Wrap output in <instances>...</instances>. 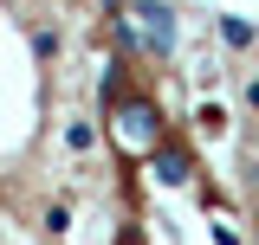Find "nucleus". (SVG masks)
<instances>
[{"label":"nucleus","mask_w":259,"mask_h":245,"mask_svg":"<svg viewBox=\"0 0 259 245\" xmlns=\"http://www.w3.org/2000/svg\"><path fill=\"white\" fill-rule=\"evenodd\" d=\"M104 7H117V0H104Z\"/></svg>","instance_id":"1a4fd4ad"},{"label":"nucleus","mask_w":259,"mask_h":245,"mask_svg":"<svg viewBox=\"0 0 259 245\" xmlns=\"http://www.w3.org/2000/svg\"><path fill=\"white\" fill-rule=\"evenodd\" d=\"M117 122H123V136L136 142V149H156L162 142V116L143 103V97H123V103H117Z\"/></svg>","instance_id":"f257e3e1"},{"label":"nucleus","mask_w":259,"mask_h":245,"mask_svg":"<svg viewBox=\"0 0 259 245\" xmlns=\"http://www.w3.org/2000/svg\"><path fill=\"white\" fill-rule=\"evenodd\" d=\"M32 52H39V58H59V32H52V26H32Z\"/></svg>","instance_id":"423d86ee"},{"label":"nucleus","mask_w":259,"mask_h":245,"mask_svg":"<svg viewBox=\"0 0 259 245\" xmlns=\"http://www.w3.org/2000/svg\"><path fill=\"white\" fill-rule=\"evenodd\" d=\"M194 122H201L207 136H221V129H227V116H221V110H214V103H201V116H194Z\"/></svg>","instance_id":"0eeeda50"},{"label":"nucleus","mask_w":259,"mask_h":245,"mask_svg":"<svg viewBox=\"0 0 259 245\" xmlns=\"http://www.w3.org/2000/svg\"><path fill=\"white\" fill-rule=\"evenodd\" d=\"M65 149L91 155V149H97V129H91V122H71V129H65Z\"/></svg>","instance_id":"39448f33"},{"label":"nucleus","mask_w":259,"mask_h":245,"mask_svg":"<svg viewBox=\"0 0 259 245\" xmlns=\"http://www.w3.org/2000/svg\"><path fill=\"white\" fill-rule=\"evenodd\" d=\"M136 20H143L149 52H175V7L168 0H136Z\"/></svg>","instance_id":"f03ea898"},{"label":"nucleus","mask_w":259,"mask_h":245,"mask_svg":"<svg viewBox=\"0 0 259 245\" xmlns=\"http://www.w3.org/2000/svg\"><path fill=\"white\" fill-rule=\"evenodd\" d=\"M221 39L233 45V52H246V45H253V26H246L240 13H221Z\"/></svg>","instance_id":"20e7f679"},{"label":"nucleus","mask_w":259,"mask_h":245,"mask_svg":"<svg viewBox=\"0 0 259 245\" xmlns=\"http://www.w3.org/2000/svg\"><path fill=\"white\" fill-rule=\"evenodd\" d=\"M149 168H156L162 187H182V181H188V155L175 149V142H156V149H149Z\"/></svg>","instance_id":"7ed1b4c3"},{"label":"nucleus","mask_w":259,"mask_h":245,"mask_svg":"<svg viewBox=\"0 0 259 245\" xmlns=\"http://www.w3.org/2000/svg\"><path fill=\"white\" fill-rule=\"evenodd\" d=\"M246 103H253V110H259V78H253V84H246Z\"/></svg>","instance_id":"6e6552de"}]
</instances>
